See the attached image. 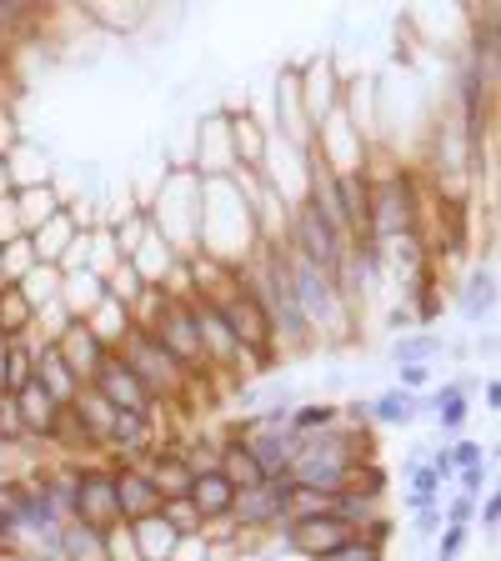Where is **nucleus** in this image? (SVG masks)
Returning a JSON list of instances; mask_svg holds the SVG:
<instances>
[{
  "mask_svg": "<svg viewBox=\"0 0 501 561\" xmlns=\"http://www.w3.org/2000/svg\"><path fill=\"white\" fill-rule=\"evenodd\" d=\"M71 501H76L81 526H91V531H101V536L116 531L121 506H116V481H111V476H81L76 491H71Z\"/></svg>",
  "mask_w": 501,
  "mask_h": 561,
  "instance_id": "nucleus-1",
  "label": "nucleus"
},
{
  "mask_svg": "<svg viewBox=\"0 0 501 561\" xmlns=\"http://www.w3.org/2000/svg\"><path fill=\"white\" fill-rule=\"evenodd\" d=\"M151 336L161 341V351H166L171 361H196V356H201L196 316H191V306H181V301H161V321H156Z\"/></svg>",
  "mask_w": 501,
  "mask_h": 561,
  "instance_id": "nucleus-2",
  "label": "nucleus"
},
{
  "mask_svg": "<svg viewBox=\"0 0 501 561\" xmlns=\"http://www.w3.org/2000/svg\"><path fill=\"white\" fill-rule=\"evenodd\" d=\"M91 381L101 386V401H106V406H116V411H126V416H146L151 391L136 381L131 366H121V361H101V371H96Z\"/></svg>",
  "mask_w": 501,
  "mask_h": 561,
  "instance_id": "nucleus-3",
  "label": "nucleus"
},
{
  "mask_svg": "<svg viewBox=\"0 0 501 561\" xmlns=\"http://www.w3.org/2000/svg\"><path fill=\"white\" fill-rule=\"evenodd\" d=\"M236 516L246 521V526H271V521H281V511L291 506V481H266V486H256V491H236Z\"/></svg>",
  "mask_w": 501,
  "mask_h": 561,
  "instance_id": "nucleus-4",
  "label": "nucleus"
},
{
  "mask_svg": "<svg viewBox=\"0 0 501 561\" xmlns=\"http://www.w3.org/2000/svg\"><path fill=\"white\" fill-rule=\"evenodd\" d=\"M366 231L391 236V241H401V236L411 231V196H406L401 181H391V186L371 201V221H366Z\"/></svg>",
  "mask_w": 501,
  "mask_h": 561,
  "instance_id": "nucleus-5",
  "label": "nucleus"
},
{
  "mask_svg": "<svg viewBox=\"0 0 501 561\" xmlns=\"http://www.w3.org/2000/svg\"><path fill=\"white\" fill-rule=\"evenodd\" d=\"M126 351H131V361H126V366L136 371V381H141L146 391H151V386H161V381L171 376V366H176V361L161 351V341H156L151 331H131V336H126Z\"/></svg>",
  "mask_w": 501,
  "mask_h": 561,
  "instance_id": "nucleus-6",
  "label": "nucleus"
},
{
  "mask_svg": "<svg viewBox=\"0 0 501 561\" xmlns=\"http://www.w3.org/2000/svg\"><path fill=\"white\" fill-rule=\"evenodd\" d=\"M291 546H301L306 556H326V551H336V546H346V521L341 516H301L296 526H291Z\"/></svg>",
  "mask_w": 501,
  "mask_h": 561,
  "instance_id": "nucleus-7",
  "label": "nucleus"
},
{
  "mask_svg": "<svg viewBox=\"0 0 501 561\" xmlns=\"http://www.w3.org/2000/svg\"><path fill=\"white\" fill-rule=\"evenodd\" d=\"M56 356L66 361V371H71V376H86V381H91V376L101 371V361H106V346L91 336V326H71V331H66V341L56 346Z\"/></svg>",
  "mask_w": 501,
  "mask_h": 561,
  "instance_id": "nucleus-8",
  "label": "nucleus"
},
{
  "mask_svg": "<svg viewBox=\"0 0 501 561\" xmlns=\"http://www.w3.org/2000/svg\"><path fill=\"white\" fill-rule=\"evenodd\" d=\"M11 411H16L31 431H56V421H61V411H66V406H61V401H56L41 381H26V386L16 391Z\"/></svg>",
  "mask_w": 501,
  "mask_h": 561,
  "instance_id": "nucleus-9",
  "label": "nucleus"
},
{
  "mask_svg": "<svg viewBox=\"0 0 501 561\" xmlns=\"http://www.w3.org/2000/svg\"><path fill=\"white\" fill-rule=\"evenodd\" d=\"M131 531H136V556H141V561H171L176 546H181V536L171 531L166 516H141Z\"/></svg>",
  "mask_w": 501,
  "mask_h": 561,
  "instance_id": "nucleus-10",
  "label": "nucleus"
},
{
  "mask_svg": "<svg viewBox=\"0 0 501 561\" xmlns=\"http://www.w3.org/2000/svg\"><path fill=\"white\" fill-rule=\"evenodd\" d=\"M231 501H236V491H231V481H226L221 471H206V476L191 481V506H196V516H226Z\"/></svg>",
  "mask_w": 501,
  "mask_h": 561,
  "instance_id": "nucleus-11",
  "label": "nucleus"
},
{
  "mask_svg": "<svg viewBox=\"0 0 501 561\" xmlns=\"http://www.w3.org/2000/svg\"><path fill=\"white\" fill-rule=\"evenodd\" d=\"M116 506H121V516H156V506H161V496H156V486L146 481V476H121L116 481Z\"/></svg>",
  "mask_w": 501,
  "mask_h": 561,
  "instance_id": "nucleus-12",
  "label": "nucleus"
},
{
  "mask_svg": "<svg viewBox=\"0 0 501 561\" xmlns=\"http://www.w3.org/2000/svg\"><path fill=\"white\" fill-rule=\"evenodd\" d=\"M246 456L261 466V476L271 481L276 471H286L291 461H296V446H291V436H261L256 446H246Z\"/></svg>",
  "mask_w": 501,
  "mask_h": 561,
  "instance_id": "nucleus-13",
  "label": "nucleus"
},
{
  "mask_svg": "<svg viewBox=\"0 0 501 561\" xmlns=\"http://www.w3.org/2000/svg\"><path fill=\"white\" fill-rule=\"evenodd\" d=\"M221 476L231 481V491H256V486H266V476H261V466L246 456V446H231V451H226Z\"/></svg>",
  "mask_w": 501,
  "mask_h": 561,
  "instance_id": "nucleus-14",
  "label": "nucleus"
},
{
  "mask_svg": "<svg viewBox=\"0 0 501 561\" xmlns=\"http://www.w3.org/2000/svg\"><path fill=\"white\" fill-rule=\"evenodd\" d=\"M306 81H311V86H296V91L306 96V106H311V116L321 121V116L331 111V66H326V61H316Z\"/></svg>",
  "mask_w": 501,
  "mask_h": 561,
  "instance_id": "nucleus-15",
  "label": "nucleus"
},
{
  "mask_svg": "<svg viewBox=\"0 0 501 561\" xmlns=\"http://www.w3.org/2000/svg\"><path fill=\"white\" fill-rule=\"evenodd\" d=\"M61 546H66L71 561H106V541H101V531H91V526H71Z\"/></svg>",
  "mask_w": 501,
  "mask_h": 561,
  "instance_id": "nucleus-16",
  "label": "nucleus"
},
{
  "mask_svg": "<svg viewBox=\"0 0 501 561\" xmlns=\"http://www.w3.org/2000/svg\"><path fill=\"white\" fill-rule=\"evenodd\" d=\"M41 376H46L41 386H46L56 401H71V371H66V361L56 356V346H51V351H41Z\"/></svg>",
  "mask_w": 501,
  "mask_h": 561,
  "instance_id": "nucleus-17",
  "label": "nucleus"
},
{
  "mask_svg": "<svg viewBox=\"0 0 501 561\" xmlns=\"http://www.w3.org/2000/svg\"><path fill=\"white\" fill-rule=\"evenodd\" d=\"M0 321H6L0 331H21V326L31 321V301H26L16 286H0Z\"/></svg>",
  "mask_w": 501,
  "mask_h": 561,
  "instance_id": "nucleus-18",
  "label": "nucleus"
},
{
  "mask_svg": "<svg viewBox=\"0 0 501 561\" xmlns=\"http://www.w3.org/2000/svg\"><path fill=\"white\" fill-rule=\"evenodd\" d=\"M491 301H496V291H491V271L471 276V281H466V316L476 321L481 311H491Z\"/></svg>",
  "mask_w": 501,
  "mask_h": 561,
  "instance_id": "nucleus-19",
  "label": "nucleus"
},
{
  "mask_svg": "<svg viewBox=\"0 0 501 561\" xmlns=\"http://www.w3.org/2000/svg\"><path fill=\"white\" fill-rule=\"evenodd\" d=\"M411 406H416V401H411L406 391H386V396L376 401V416H381V421H411Z\"/></svg>",
  "mask_w": 501,
  "mask_h": 561,
  "instance_id": "nucleus-20",
  "label": "nucleus"
},
{
  "mask_svg": "<svg viewBox=\"0 0 501 561\" xmlns=\"http://www.w3.org/2000/svg\"><path fill=\"white\" fill-rule=\"evenodd\" d=\"M321 561H381V551H376L371 541H346V546H336V551H326Z\"/></svg>",
  "mask_w": 501,
  "mask_h": 561,
  "instance_id": "nucleus-21",
  "label": "nucleus"
},
{
  "mask_svg": "<svg viewBox=\"0 0 501 561\" xmlns=\"http://www.w3.org/2000/svg\"><path fill=\"white\" fill-rule=\"evenodd\" d=\"M431 351H436V341H431V336H416V341H396V361H406V366H411V361H421V356H431Z\"/></svg>",
  "mask_w": 501,
  "mask_h": 561,
  "instance_id": "nucleus-22",
  "label": "nucleus"
},
{
  "mask_svg": "<svg viewBox=\"0 0 501 561\" xmlns=\"http://www.w3.org/2000/svg\"><path fill=\"white\" fill-rule=\"evenodd\" d=\"M431 491H436V471L426 466V471H416V506H426V501H431Z\"/></svg>",
  "mask_w": 501,
  "mask_h": 561,
  "instance_id": "nucleus-23",
  "label": "nucleus"
},
{
  "mask_svg": "<svg viewBox=\"0 0 501 561\" xmlns=\"http://www.w3.org/2000/svg\"><path fill=\"white\" fill-rule=\"evenodd\" d=\"M476 456H481L476 441H461V446H456V461H461V466H476Z\"/></svg>",
  "mask_w": 501,
  "mask_h": 561,
  "instance_id": "nucleus-24",
  "label": "nucleus"
},
{
  "mask_svg": "<svg viewBox=\"0 0 501 561\" xmlns=\"http://www.w3.org/2000/svg\"><path fill=\"white\" fill-rule=\"evenodd\" d=\"M11 536H16V516H11L6 506H0V546H6Z\"/></svg>",
  "mask_w": 501,
  "mask_h": 561,
  "instance_id": "nucleus-25",
  "label": "nucleus"
},
{
  "mask_svg": "<svg viewBox=\"0 0 501 561\" xmlns=\"http://www.w3.org/2000/svg\"><path fill=\"white\" fill-rule=\"evenodd\" d=\"M406 381L411 386H426V366H406Z\"/></svg>",
  "mask_w": 501,
  "mask_h": 561,
  "instance_id": "nucleus-26",
  "label": "nucleus"
},
{
  "mask_svg": "<svg viewBox=\"0 0 501 561\" xmlns=\"http://www.w3.org/2000/svg\"><path fill=\"white\" fill-rule=\"evenodd\" d=\"M466 516H471V501H456V506H451V521H456V526H461V521H466Z\"/></svg>",
  "mask_w": 501,
  "mask_h": 561,
  "instance_id": "nucleus-27",
  "label": "nucleus"
},
{
  "mask_svg": "<svg viewBox=\"0 0 501 561\" xmlns=\"http://www.w3.org/2000/svg\"><path fill=\"white\" fill-rule=\"evenodd\" d=\"M6 186H11V181H6V166H0V191H6Z\"/></svg>",
  "mask_w": 501,
  "mask_h": 561,
  "instance_id": "nucleus-28",
  "label": "nucleus"
}]
</instances>
